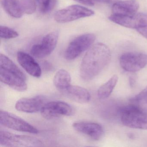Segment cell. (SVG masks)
<instances>
[{
  "instance_id": "obj_25",
  "label": "cell",
  "mask_w": 147,
  "mask_h": 147,
  "mask_svg": "<svg viewBox=\"0 0 147 147\" xmlns=\"http://www.w3.org/2000/svg\"><path fill=\"white\" fill-rule=\"evenodd\" d=\"M74 1L79 3H81L83 5L89 6L94 5V2H92L91 0H74Z\"/></svg>"
},
{
  "instance_id": "obj_2",
  "label": "cell",
  "mask_w": 147,
  "mask_h": 147,
  "mask_svg": "<svg viewBox=\"0 0 147 147\" xmlns=\"http://www.w3.org/2000/svg\"><path fill=\"white\" fill-rule=\"evenodd\" d=\"M0 80L16 91L24 92L27 89L24 73L9 57L2 54L0 55Z\"/></svg>"
},
{
  "instance_id": "obj_12",
  "label": "cell",
  "mask_w": 147,
  "mask_h": 147,
  "mask_svg": "<svg viewBox=\"0 0 147 147\" xmlns=\"http://www.w3.org/2000/svg\"><path fill=\"white\" fill-rule=\"evenodd\" d=\"M73 127L76 131L82 133L94 141L100 140L103 136L104 129L99 124L89 121L75 122Z\"/></svg>"
},
{
  "instance_id": "obj_19",
  "label": "cell",
  "mask_w": 147,
  "mask_h": 147,
  "mask_svg": "<svg viewBox=\"0 0 147 147\" xmlns=\"http://www.w3.org/2000/svg\"><path fill=\"white\" fill-rule=\"evenodd\" d=\"M118 80V76L117 75H114L112 76L106 82L99 88L98 91V97L100 99L107 98L112 92Z\"/></svg>"
},
{
  "instance_id": "obj_3",
  "label": "cell",
  "mask_w": 147,
  "mask_h": 147,
  "mask_svg": "<svg viewBox=\"0 0 147 147\" xmlns=\"http://www.w3.org/2000/svg\"><path fill=\"white\" fill-rule=\"evenodd\" d=\"M123 125L133 129L147 130V113L135 105L122 107L120 110Z\"/></svg>"
},
{
  "instance_id": "obj_21",
  "label": "cell",
  "mask_w": 147,
  "mask_h": 147,
  "mask_svg": "<svg viewBox=\"0 0 147 147\" xmlns=\"http://www.w3.org/2000/svg\"><path fill=\"white\" fill-rule=\"evenodd\" d=\"M21 6L24 13L31 14L34 13L36 9L35 0H20Z\"/></svg>"
},
{
  "instance_id": "obj_1",
  "label": "cell",
  "mask_w": 147,
  "mask_h": 147,
  "mask_svg": "<svg viewBox=\"0 0 147 147\" xmlns=\"http://www.w3.org/2000/svg\"><path fill=\"white\" fill-rule=\"evenodd\" d=\"M111 54L104 44L98 43L86 53L80 66V74L83 80L89 81L95 78L111 61Z\"/></svg>"
},
{
  "instance_id": "obj_16",
  "label": "cell",
  "mask_w": 147,
  "mask_h": 147,
  "mask_svg": "<svg viewBox=\"0 0 147 147\" xmlns=\"http://www.w3.org/2000/svg\"><path fill=\"white\" fill-rule=\"evenodd\" d=\"M61 92L70 99L82 104L89 102L91 99L88 90L79 86L70 85Z\"/></svg>"
},
{
  "instance_id": "obj_4",
  "label": "cell",
  "mask_w": 147,
  "mask_h": 147,
  "mask_svg": "<svg viewBox=\"0 0 147 147\" xmlns=\"http://www.w3.org/2000/svg\"><path fill=\"white\" fill-rule=\"evenodd\" d=\"M0 145L8 147H37L43 146L39 139L26 135H17L5 131H0Z\"/></svg>"
},
{
  "instance_id": "obj_5",
  "label": "cell",
  "mask_w": 147,
  "mask_h": 147,
  "mask_svg": "<svg viewBox=\"0 0 147 147\" xmlns=\"http://www.w3.org/2000/svg\"><path fill=\"white\" fill-rule=\"evenodd\" d=\"M94 14L92 10L85 7L73 5L57 11L54 15V19L57 23L63 24L91 17Z\"/></svg>"
},
{
  "instance_id": "obj_6",
  "label": "cell",
  "mask_w": 147,
  "mask_h": 147,
  "mask_svg": "<svg viewBox=\"0 0 147 147\" xmlns=\"http://www.w3.org/2000/svg\"><path fill=\"white\" fill-rule=\"evenodd\" d=\"M96 39L92 33L83 34L74 39L69 45L65 51L64 57L67 60H73L88 49Z\"/></svg>"
},
{
  "instance_id": "obj_14",
  "label": "cell",
  "mask_w": 147,
  "mask_h": 147,
  "mask_svg": "<svg viewBox=\"0 0 147 147\" xmlns=\"http://www.w3.org/2000/svg\"><path fill=\"white\" fill-rule=\"evenodd\" d=\"M17 59L21 67L29 74L37 78L41 76V67L30 55L23 51H19L17 53Z\"/></svg>"
},
{
  "instance_id": "obj_18",
  "label": "cell",
  "mask_w": 147,
  "mask_h": 147,
  "mask_svg": "<svg viewBox=\"0 0 147 147\" xmlns=\"http://www.w3.org/2000/svg\"><path fill=\"white\" fill-rule=\"evenodd\" d=\"M3 4L6 11L13 18H20L23 16L20 0H3Z\"/></svg>"
},
{
  "instance_id": "obj_28",
  "label": "cell",
  "mask_w": 147,
  "mask_h": 147,
  "mask_svg": "<svg viewBox=\"0 0 147 147\" xmlns=\"http://www.w3.org/2000/svg\"><path fill=\"white\" fill-rule=\"evenodd\" d=\"M147 109H146V111H147Z\"/></svg>"
},
{
  "instance_id": "obj_17",
  "label": "cell",
  "mask_w": 147,
  "mask_h": 147,
  "mask_svg": "<svg viewBox=\"0 0 147 147\" xmlns=\"http://www.w3.org/2000/svg\"><path fill=\"white\" fill-rule=\"evenodd\" d=\"M71 77L70 74L65 69L58 70L54 76L53 83L57 89L60 92L71 85Z\"/></svg>"
},
{
  "instance_id": "obj_8",
  "label": "cell",
  "mask_w": 147,
  "mask_h": 147,
  "mask_svg": "<svg viewBox=\"0 0 147 147\" xmlns=\"http://www.w3.org/2000/svg\"><path fill=\"white\" fill-rule=\"evenodd\" d=\"M41 113L45 118L50 119L61 116H73L75 110L66 102L56 100L46 103L42 108Z\"/></svg>"
},
{
  "instance_id": "obj_23",
  "label": "cell",
  "mask_w": 147,
  "mask_h": 147,
  "mask_svg": "<svg viewBox=\"0 0 147 147\" xmlns=\"http://www.w3.org/2000/svg\"><path fill=\"white\" fill-rule=\"evenodd\" d=\"M57 3V0H49V2L45 8L41 11L42 13H47L51 12L55 8Z\"/></svg>"
},
{
  "instance_id": "obj_24",
  "label": "cell",
  "mask_w": 147,
  "mask_h": 147,
  "mask_svg": "<svg viewBox=\"0 0 147 147\" xmlns=\"http://www.w3.org/2000/svg\"><path fill=\"white\" fill-rule=\"evenodd\" d=\"M138 32L147 39V26L139 28L137 30Z\"/></svg>"
},
{
  "instance_id": "obj_26",
  "label": "cell",
  "mask_w": 147,
  "mask_h": 147,
  "mask_svg": "<svg viewBox=\"0 0 147 147\" xmlns=\"http://www.w3.org/2000/svg\"><path fill=\"white\" fill-rule=\"evenodd\" d=\"M36 1L40 5L41 11L45 8L49 1V0H36Z\"/></svg>"
},
{
  "instance_id": "obj_9",
  "label": "cell",
  "mask_w": 147,
  "mask_h": 147,
  "mask_svg": "<svg viewBox=\"0 0 147 147\" xmlns=\"http://www.w3.org/2000/svg\"><path fill=\"white\" fill-rule=\"evenodd\" d=\"M119 64L125 71L132 73L137 72L147 65V55L138 52L124 53L119 58Z\"/></svg>"
},
{
  "instance_id": "obj_7",
  "label": "cell",
  "mask_w": 147,
  "mask_h": 147,
  "mask_svg": "<svg viewBox=\"0 0 147 147\" xmlns=\"http://www.w3.org/2000/svg\"><path fill=\"white\" fill-rule=\"evenodd\" d=\"M0 123L3 126L18 131L32 134L38 133L36 128L23 119L3 110L0 111Z\"/></svg>"
},
{
  "instance_id": "obj_27",
  "label": "cell",
  "mask_w": 147,
  "mask_h": 147,
  "mask_svg": "<svg viewBox=\"0 0 147 147\" xmlns=\"http://www.w3.org/2000/svg\"><path fill=\"white\" fill-rule=\"evenodd\" d=\"M92 2L95 1V2H101V3H105V0H91Z\"/></svg>"
},
{
  "instance_id": "obj_15",
  "label": "cell",
  "mask_w": 147,
  "mask_h": 147,
  "mask_svg": "<svg viewBox=\"0 0 147 147\" xmlns=\"http://www.w3.org/2000/svg\"><path fill=\"white\" fill-rule=\"evenodd\" d=\"M139 5L136 0L119 1L113 5V15L117 16H131L137 13Z\"/></svg>"
},
{
  "instance_id": "obj_22",
  "label": "cell",
  "mask_w": 147,
  "mask_h": 147,
  "mask_svg": "<svg viewBox=\"0 0 147 147\" xmlns=\"http://www.w3.org/2000/svg\"><path fill=\"white\" fill-rule=\"evenodd\" d=\"M16 31L9 27L3 26H0V37L4 39H12L16 38L19 36Z\"/></svg>"
},
{
  "instance_id": "obj_20",
  "label": "cell",
  "mask_w": 147,
  "mask_h": 147,
  "mask_svg": "<svg viewBox=\"0 0 147 147\" xmlns=\"http://www.w3.org/2000/svg\"><path fill=\"white\" fill-rule=\"evenodd\" d=\"M132 104L145 111L147 107V86L131 99Z\"/></svg>"
},
{
  "instance_id": "obj_13",
  "label": "cell",
  "mask_w": 147,
  "mask_h": 147,
  "mask_svg": "<svg viewBox=\"0 0 147 147\" xmlns=\"http://www.w3.org/2000/svg\"><path fill=\"white\" fill-rule=\"evenodd\" d=\"M46 103L45 97L41 95L22 98L16 102L15 108L20 111L33 113L39 111H41L43 107Z\"/></svg>"
},
{
  "instance_id": "obj_11",
  "label": "cell",
  "mask_w": 147,
  "mask_h": 147,
  "mask_svg": "<svg viewBox=\"0 0 147 147\" xmlns=\"http://www.w3.org/2000/svg\"><path fill=\"white\" fill-rule=\"evenodd\" d=\"M112 22L124 27L131 29H139L147 26V14L136 13L131 16H117L113 15L109 17Z\"/></svg>"
},
{
  "instance_id": "obj_10",
  "label": "cell",
  "mask_w": 147,
  "mask_h": 147,
  "mask_svg": "<svg viewBox=\"0 0 147 147\" xmlns=\"http://www.w3.org/2000/svg\"><path fill=\"white\" fill-rule=\"evenodd\" d=\"M59 37L57 31L51 32L45 36L41 43L33 45L31 54L34 57L42 58L48 56L53 52L57 45Z\"/></svg>"
}]
</instances>
